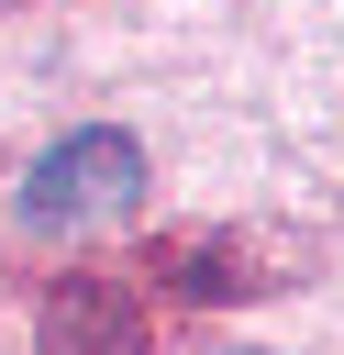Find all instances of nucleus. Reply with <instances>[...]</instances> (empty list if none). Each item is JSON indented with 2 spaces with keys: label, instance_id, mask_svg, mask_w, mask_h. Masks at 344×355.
Listing matches in <instances>:
<instances>
[{
  "label": "nucleus",
  "instance_id": "1",
  "mask_svg": "<svg viewBox=\"0 0 344 355\" xmlns=\"http://www.w3.org/2000/svg\"><path fill=\"white\" fill-rule=\"evenodd\" d=\"M133 189H144L133 133L89 122V133H55V144L33 155V178H22V222H33V233H89V222H122Z\"/></svg>",
  "mask_w": 344,
  "mask_h": 355
}]
</instances>
